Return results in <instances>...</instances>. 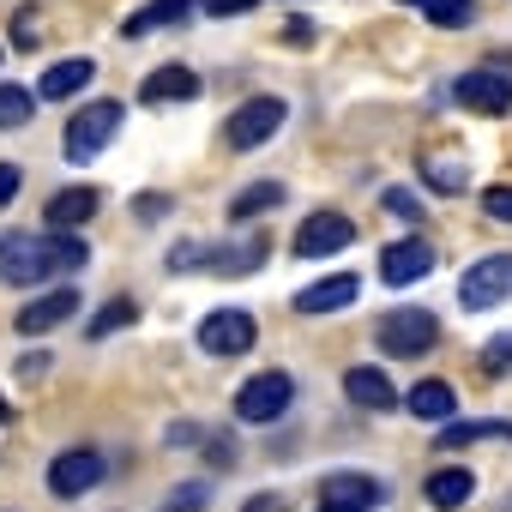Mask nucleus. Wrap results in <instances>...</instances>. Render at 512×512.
I'll list each match as a JSON object with an SVG mask.
<instances>
[{
	"instance_id": "17",
	"label": "nucleus",
	"mask_w": 512,
	"mask_h": 512,
	"mask_svg": "<svg viewBox=\"0 0 512 512\" xmlns=\"http://www.w3.org/2000/svg\"><path fill=\"white\" fill-rule=\"evenodd\" d=\"M85 79H97V67H91L85 55L55 61V67L37 79V97H43V103H67V97H79V91H85Z\"/></svg>"
},
{
	"instance_id": "6",
	"label": "nucleus",
	"mask_w": 512,
	"mask_h": 512,
	"mask_svg": "<svg viewBox=\"0 0 512 512\" xmlns=\"http://www.w3.org/2000/svg\"><path fill=\"white\" fill-rule=\"evenodd\" d=\"M37 278H49L43 235H31V229H7V235H0V284L25 290V284H37Z\"/></svg>"
},
{
	"instance_id": "14",
	"label": "nucleus",
	"mask_w": 512,
	"mask_h": 512,
	"mask_svg": "<svg viewBox=\"0 0 512 512\" xmlns=\"http://www.w3.org/2000/svg\"><path fill=\"white\" fill-rule=\"evenodd\" d=\"M199 91H205V79H199L193 67L169 61V67H157V73L139 85V103H193Z\"/></svg>"
},
{
	"instance_id": "35",
	"label": "nucleus",
	"mask_w": 512,
	"mask_h": 512,
	"mask_svg": "<svg viewBox=\"0 0 512 512\" xmlns=\"http://www.w3.org/2000/svg\"><path fill=\"white\" fill-rule=\"evenodd\" d=\"M241 512H290V506H284V494H247Z\"/></svg>"
},
{
	"instance_id": "11",
	"label": "nucleus",
	"mask_w": 512,
	"mask_h": 512,
	"mask_svg": "<svg viewBox=\"0 0 512 512\" xmlns=\"http://www.w3.org/2000/svg\"><path fill=\"white\" fill-rule=\"evenodd\" d=\"M428 272H434V247H428L422 235L392 241V247L380 253V278H386L392 290H404V284H416V278H428Z\"/></svg>"
},
{
	"instance_id": "42",
	"label": "nucleus",
	"mask_w": 512,
	"mask_h": 512,
	"mask_svg": "<svg viewBox=\"0 0 512 512\" xmlns=\"http://www.w3.org/2000/svg\"><path fill=\"white\" fill-rule=\"evenodd\" d=\"M320 512H350V506H320Z\"/></svg>"
},
{
	"instance_id": "3",
	"label": "nucleus",
	"mask_w": 512,
	"mask_h": 512,
	"mask_svg": "<svg viewBox=\"0 0 512 512\" xmlns=\"http://www.w3.org/2000/svg\"><path fill=\"white\" fill-rule=\"evenodd\" d=\"M296 404V380L290 374H278V368H266V374H253L241 392H235V416L241 422H253V428H266V422H278L284 410Z\"/></svg>"
},
{
	"instance_id": "37",
	"label": "nucleus",
	"mask_w": 512,
	"mask_h": 512,
	"mask_svg": "<svg viewBox=\"0 0 512 512\" xmlns=\"http://www.w3.org/2000/svg\"><path fill=\"white\" fill-rule=\"evenodd\" d=\"M163 211H169V199H163V193H145V199H133V217H145V223H151V217H163Z\"/></svg>"
},
{
	"instance_id": "23",
	"label": "nucleus",
	"mask_w": 512,
	"mask_h": 512,
	"mask_svg": "<svg viewBox=\"0 0 512 512\" xmlns=\"http://www.w3.org/2000/svg\"><path fill=\"white\" fill-rule=\"evenodd\" d=\"M43 253H49V278H67V272H85V260H91V247L79 241V235H43Z\"/></svg>"
},
{
	"instance_id": "31",
	"label": "nucleus",
	"mask_w": 512,
	"mask_h": 512,
	"mask_svg": "<svg viewBox=\"0 0 512 512\" xmlns=\"http://www.w3.org/2000/svg\"><path fill=\"white\" fill-rule=\"evenodd\" d=\"M506 368H512V332L488 338V350H482V374H506Z\"/></svg>"
},
{
	"instance_id": "32",
	"label": "nucleus",
	"mask_w": 512,
	"mask_h": 512,
	"mask_svg": "<svg viewBox=\"0 0 512 512\" xmlns=\"http://www.w3.org/2000/svg\"><path fill=\"white\" fill-rule=\"evenodd\" d=\"M482 211L500 217V223H512V187H488V193H482Z\"/></svg>"
},
{
	"instance_id": "5",
	"label": "nucleus",
	"mask_w": 512,
	"mask_h": 512,
	"mask_svg": "<svg viewBox=\"0 0 512 512\" xmlns=\"http://www.w3.org/2000/svg\"><path fill=\"white\" fill-rule=\"evenodd\" d=\"M440 338V320L428 308H392L380 314V350L386 356H428Z\"/></svg>"
},
{
	"instance_id": "33",
	"label": "nucleus",
	"mask_w": 512,
	"mask_h": 512,
	"mask_svg": "<svg viewBox=\"0 0 512 512\" xmlns=\"http://www.w3.org/2000/svg\"><path fill=\"white\" fill-rule=\"evenodd\" d=\"M386 211H398V217H410V223H422V205L404 193V187H386Z\"/></svg>"
},
{
	"instance_id": "12",
	"label": "nucleus",
	"mask_w": 512,
	"mask_h": 512,
	"mask_svg": "<svg viewBox=\"0 0 512 512\" xmlns=\"http://www.w3.org/2000/svg\"><path fill=\"white\" fill-rule=\"evenodd\" d=\"M79 314V290H49V296H37V302H25L19 314H13V326L25 332V338H43V332H55L61 320H73Z\"/></svg>"
},
{
	"instance_id": "18",
	"label": "nucleus",
	"mask_w": 512,
	"mask_h": 512,
	"mask_svg": "<svg viewBox=\"0 0 512 512\" xmlns=\"http://www.w3.org/2000/svg\"><path fill=\"white\" fill-rule=\"evenodd\" d=\"M344 398H350L356 410H374V416L398 404V392H392V380H386L380 368H350V374H344Z\"/></svg>"
},
{
	"instance_id": "29",
	"label": "nucleus",
	"mask_w": 512,
	"mask_h": 512,
	"mask_svg": "<svg viewBox=\"0 0 512 512\" xmlns=\"http://www.w3.org/2000/svg\"><path fill=\"white\" fill-rule=\"evenodd\" d=\"M422 13H428V25L452 31V25H470V13H476V7H470V0H428Z\"/></svg>"
},
{
	"instance_id": "4",
	"label": "nucleus",
	"mask_w": 512,
	"mask_h": 512,
	"mask_svg": "<svg viewBox=\"0 0 512 512\" xmlns=\"http://www.w3.org/2000/svg\"><path fill=\"white\" fill-rule=\"evenodd\" d=\"M512 296V253H482V260L458 278V302L470 314H488Z\"/></svg>"
},
{
	"instance_id": "27",
	"label": "nucleus",
	"mask_w": 512,
	"mask_h": 512,
	"mask_svg": "<svg viewBox=\"0 0 512 512\" xmlns=\"http://www.w3.org/2000/svg\"><path fill=\"white\" fill-rule=\"evenodd\" d=\"M37 115V97L25 91V85H0V133H13V127H25Z\"/></svg>"
},
{
	"instance_id": "20",
	"label": "nucleus",
	"mask_w": 512,
	"mask_h": 512,
	"mask_svg": "<svg viewBox=\"0 0 512 512\" xmlns=\"http://www.w3.org/2000/svg\"><path fill=\"white\" fill-rule=\"evenodd\" d=\"M404 404H410V416L440 422V428H446V416H458V398H452V386H446V380H416Z\"/></svg>"
},
{
	"instance_id": "28",
	"label": "nucleus",
	"mask_w": 512,
	"mask_h": 512,
	"mask_svg": "<svg viewBox=\"0 0 512 512\" xmlns=\"http://www.w3.org/2000/svg\"><path fill=\"white\" fill-rule=\"evenodd\" d=\"M422 181H428L434 193H464V163H452V157H422Z\"/></svg>"
},
{
	"instance_id": "7",
	"label": "nucleus",
	"mask_w": 512,
	"mask_h": 512,
	"mask_svg": "<svg viewBox=\"0 0 512 512\" xmlns=\"http://www.w3.org/2000/svg\"><path fill=\"white\" fill-rule=\"evenodd\" d=\"M253 338H260V326H253L247 308H217V314L199 320V350L205 356H247Z\"/></svg>"
},
{
	"instance_id": "13",
	"label": "nucleus",
	"mask_w": 512,
	"mask_h": 512,
	"mask_svg": "<svg viewBox=\"0 0 512 512\" xmlns=\"http://www.w3.org/2000/svg\"><path fill=\"white\" fill-rule=\"evenodd\" d=\"M386 500V488L374 476H356V470H338L320 482V506H350V512H374Z\"/></svg>"
},
{
	"instance_id": "40",
	"label": "nucleus",
	"mask_w": 512,
	"mask_h": 512,
	"mask_svg": "<svg viewBox=\"0 0 512 512\" xmlns=\"http://www.w3.org/2000/svg\"><path fill=\"white\" fill-rule=\"evenodd\" d=\"M13 43H19V49H31V43H37V31H31V13H19V31H13Z\"/></svg>"
},
{
	"instance_id": "8",
	"label": "nucleus",
	"mask_w": 512,
	"mask_h": 512,
	"mask_svg": "<svg viewBox=\"0 0 512 512\" xmlns=\"http://www.w3.org/2000/svg\"><path fill=\"white\" fill-rule=\"evenodd\" d=\"M109 476V464H103V452L97 446H67L55 464H49V494H61V500H79L85 488H97Z\"/></svg>"
},
{
	"instance_id": "25",
	"label": "nucleus",
	"mask_w": 512,
	"mask_h": 512,
	"mask_svg": "<svg viewBox=\"0 0 512 512\" xmlns=\"http://www.w3.org/2000/svg\"><path fill=\"white\" fill-rule=\"evenodd\" d=\"M139 320V308H133V296H109L97 314H91V326H85V338H109V332H121V326H133Z\"/></svg>"
},
{
	"instance_id": "10",
	"label": "nucleus",
	"mask_w": 512,
	"mask_h": 512,
	"mask_svg": "<svg viewBox=\"0 0 512 512\" xmlns=\"http://www.w3.org/2000/svg\"><path fill=\"white\" fill-rule=\"evenodd\" d=\"M452 97H458L470 115H506V109H512V79L494 73V67H476V73H464V79L452 85Z\"/></svg>"
},
{
	"instance_id": "2",
	"label": "nucleus",
	"mask_w": 512,
	"mask_h": 512,
	"mask_svg": "<svg viewBox=\"0 0 512 512\" xmlns=\"http://www.w3.org/2000/svg\"><path fill=\"white\" fill-rule=\"evenodd\" d=\"M284 121H290V109H284L278 97H247V103L223 121V139H229V151H260L266 139H278Z\"/></svg>"
},
{
	"instance_id": "41",
	"label": "nucleus",
	"mask_w": 512,
	"mask_h": 512,
	"mask_svg": "<svg viewBox=\"0 0 512 512\" xmlns=\"http://www.w3.org/2000/svg\"><path fill=\"white\" fill-rule=\"evenodd\" d=\"M7 422H13V404H7V398H0V428H7Z\"/></svg>"
},
{
	"instance_id": "38",
	"label": "nucleus",
	"mask_w": 512,
	"mask_h": 512,
	"mask_svg": "<svg viewBox=\"0 0 512 512\" xmlns=\"http://www.w3.org/2000/svg\"><path fill=\"white\" fill-rule=\"evenodd\" d=\"M43 374H49V356H43V350L19 356V380H43Z\"/></svg>"
},
{
	"instance_id": "34",
	"label": "nucleus",
	"mask_w": 512,
	"mask_h": 512,
	"mask_svg": "<svg viewBox=\"0 0 512 512\" xmlns=\"http://www.w3.org/2000/svg\"><path fill=\"white\" fill-rule=\"evenodd\" d=\"M199 7H205L211 19H235V13H253L260 0H199Z\"/></svg>"
},
{
	"instance_id": "9",
	"label": "nucleus",
	"mask_w": 512,
	"mask_h": 512,
	"mask_svg": "<svg viewBox=\"0 0 512 512\" xmlns=\"http://www.w3.org/2000/svg\"><path fill=\"white\" fill-rule=\"evenodd\" d=\"M356 241V223L344 211H314L302 229H296V253L302 260H326V253H344Z\"/></svg>"
},
{
	"instance_id": "16",
	"label": "nucleus",
	"mask_w": 512,
	"mask_h": 512,
	"mask_svg": "<svg viewBox=\"0 0 512 512\" xmlns=\"http://www.w3.org/2000/svg\"><path fill=\"white\" fill-rule=\"evenodd\" d=\"M356 296H362V278L338 272V278H320V284H308V290L296 296V308H302V314H338V308H350Z\"/></svg>"
},
{
	"instance_id": "19",
	"label": "nucleus",
	"mask_w": 512,
	"mask_h": 512,
	"mask_svg": "<svg viewBox=\"0 0 512 512\" xmlns=\"http://www.w3.org/2000/svg\"><path fill=\"white\" fill-rule=\"evenodd\" d=\"M211 272L223 278H247V272H260L266 266V235H247V241H229V247H211Z\"/></svg>"
},
{
	"instance_id": "21",
	"label": "nucleus",
	"mask_w": 512,
	"mask_h": 512,
	"mask_svg": "<svg viewBox=\"0 0 512 512\" xmlns=\"http://www.w3.org/2000/svg\"><path fill=\"white\" fill-rule=\"evenodd\" d=\"M193 13V0H151V7H139V13H127V25H121V37H151V31H163V25H181Z\"/></svg>"
},
{
	"instance_id": "26",
	"label": "nucleus",
	"mask_w": 512,
	"mask_h": 512,
	"mask_svg": "<svg viewBox=\"0 0 512 512\" xmlns=\"http://www.w3.org/2000/svg\"><path fill=\"white\" fill-rule=\"evenodd\" d=\"M470 440H512V428H506V422H446V428H440V452L470 446Z\"/></svg>"
},
{
	"instance_id": "1",
	"label": "nucleus",
	"mask_w": 512,
	"mask_h": 512,
	"mask_svg": "<svg viewBox=\"0 0 512 512\" xmlns=\"http://www.w3.org/2000/svg\"><path fill=\"white\" fill-rule=\"evenodd\" d=\"M115 133H121V103H115V97H97V103H85V109L67 121L61 151H67V163H91V157L109 151Z\"/></svg>"
},
{
	"instance_id": "36",
	"label": "nucleus",
	"mask_w": 512,
	"mask_h": 512,
	"mask_svg": "<svg viewBox=\"0 0 512 512\" xmlns=\"http://www.w3.org/2000/svg\"><path fill=\"white\" fill-rule=\"evenodd\" d=\"M19 199V163H0V205Z\"/></svg>"
},
{
	"instance_id": "43",
	"label": "nucleus",
	"mask_w": 512,
	"mask_h": 512,
	"mask_svg": "<svg viewBox=\"0 0 512 512\" xmlns=\"http://www.w3.org/2000/svg\"><path fill=\"white\" fill-rule=\"evenodd\" d=\"M404 7H428V0H404Z\"/></svg>"
},
{
	"instance_id": "30",
	"label": "nucleus",
	"mask_w": 512,
	"mask_h": 512,
	"mask_svg": "<svg viewBox=\"0 0 512 512\" xmlns=\"http://www.w3.org/2000/svg\"><path fill=\"white\" fill-rule=\"evenodd\" d=\"M205 500H211V482H181V488L163 500V512H199Z\"/></svg>"
},
{
	"instance_id": "39",
	"label": "nucleus",
	"mask_w": 512,
	"mask_h": 512,
	"mask_svg": "<svg viewBox=\"0 0 512 512\" xmlns=\"http://www.w3.org/2000/svg\"><path fill=\"white\" fill-rule=\"evenodd\" d=\"M284 31H290V43H296V49H308V43H314V25H308V19H290Z\"/></svg>"
},
{
	"instance_id": "24",
	"label": "nucleus",
	"mask_w": 512,
	"mask_h": 512,
	"mask_svg": "<svg viewBox=\"0 0 512 512\" xmlns=\"http://www.w3.org/2000/svg\"><path fill=\"white\" fill-rule=\"evenodd\" d=\"M284 199V187L278 181H253V187H241L235 199H229V223H247V217H260V211H272Z\"/></svg>"
},
{
	"instance_id": "15",
	"label": "nucleus",
	"mask_w": 512,
	"mask_h": 512,
	"mask_svg": "<svg viewBox=\"0 0 512 512\" xmlns=\"http://www.w3.org/2000/svg\"><path fill=\"white\" fill-rule=\"evenodd\" d=\"M97 217V187H61L49 205H43V223L55 229V235H73L79 223H91Z\"/></svg>"
},
{
	"instance_id": "22",
	"label": "nucleus",
	"mask_w": 512,
	"mask_h": 512,
	"mask_svg": "<svg viewBox=\"0 0 512 512\" xmlns=\"http://www.w3.org/2000/svg\"><path fill=\"white\" fill-rule=\"evenodd\" d=\"M476 494V476L464 470V464H446V470H434L428 476V500L440 506V512H452V506H464Z\"/></svg>"
}]
</instances>
